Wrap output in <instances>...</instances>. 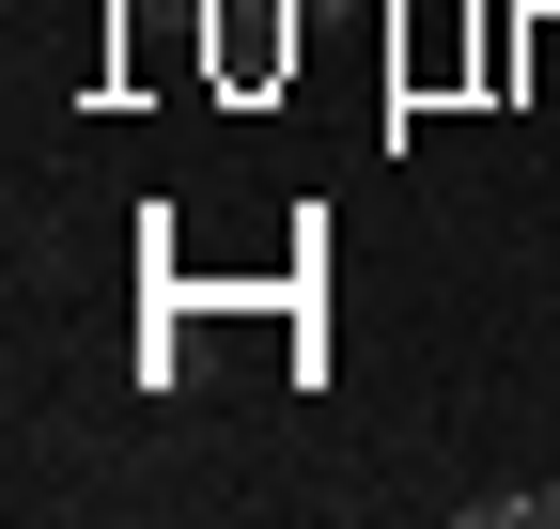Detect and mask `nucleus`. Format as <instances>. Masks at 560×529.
<instances>
[{
	"mask_svg": "<svg viewBox=\"0 0 560 529\" xmlns=\"http://www.w3.org/2000/svg\"><path fill=\"white\" fill-rule=\"evenodd\" d=\"M545 529H560V483H545Z\"/></svg>",
	"mask_w": 560,
	"mask_h": 529,
	"instance_id": "f257e3e1",
	"label": "nucleus"
}]
</instances>
